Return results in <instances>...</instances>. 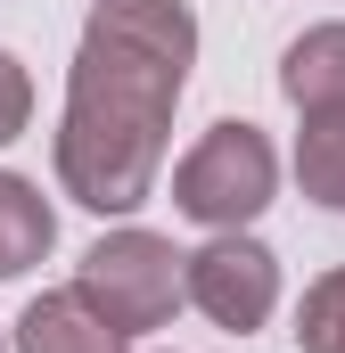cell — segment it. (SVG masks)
I'll list each match as a JSON object with an SVG mask.
<instances>
[{
    "mask_svg": "<svg viewBox=\"0 0 345 353\" xmlns=\"http://www.w3.org/2000/svg\"><path fill=\"white\" fill-rule=\"evenodd\" d=\"M197 66L189 0H90L58 115V189L90 214H132L165 173V132Z\"/></svg>",
    "mask_w": 345,
    "mask_h": 353,
    "instance_id": "1",
    "label": "cell"
},
{
    "mask_svg": "<svg viewBox=\"0 0 345 353\" xmlns=\"http://www.w3.org/2000/svg\"><path fill=\"white\" fill-rule=\"evenodd\" d=\"M75 288L124 337H148V329H165L189 304V255H172V239H157V230H107L83 255Z\"/></svg>",
    "mask_w": 345,
    "mask_h": 353,
    "instance_id": "2",
    "label": "cell"
},
{
    "mask_svg": "<svg viewBox=\"0 0 345 353\" xmlns=\"http://www.w3.org/2000/svg\"><path fill=\"white\" fill-rule=\"evenodd\" d=\"M271 189H279V157H271V140H263L255 123H239V115L214 123L172 165V205L189 222H206V230H247L271 205Z\"/></svg>",
    "mask_w": 345,
    "mask_h": 353,
    "instance_id": "3",
    "label": "cell"
},
{
    "mask_svg": "<svg viewBox=\"0 0 345 353\" xmlns=\"http://www.w3.org/2000/svg\"><path fill=\"white\" fill-rule=\"evenodd\" d=\"M189 304L214 321V329H230V337H247L271 321V304H279V255L247 239V230H214L197 255H189Z\"/></svg>",
    "mask_w": 345,
    "mask_h": 353,
    "instance_id": "4",
    "label": "cell"
},
{
    "mask_svg": "<svg viewBox=\"0 0 345 353\" xmlns=\"http://www.w3.org/2000/svg\"><path fill=\"white\" fill-rule=\"evenodd\" d=\"M17 353H132V337L90 304L83 288H50L25 304L17 321Z\"/></svg>",
    "mask_w": 345,
    "mask_h": 353,
    "instance_id": "5",
    "label": "cell"
},
{
    "mask_svg": "<svg viewBox=\"0 0 345 353\" xmlns=\"http://www.w3.org/2000/svg\"><path fill=\"white\" fill-rule=\"evenodd\" d=\"M279 90L313 115V107H345V25H304L279 58Z\"/></svg>",
    "mask_w": 345,
    "mask_h": 353,
    "instance_id": "6",
    "label": "cell"
},
{
    "mask_svg": "<svg viewBox=\"0 0 345 353\" xmlns=\"http://www.w3.org/2000/svg\"><path fill=\"white\" fill-rule=\"evenodd\" d=\"M58 247V214L25 173H0V279H25Z\"/></svg>",
    "mask_w": 345,
    "mask_h": 353,
    "instance_id": "7",
    "label": "cell"
},
{
    "mask_svg": "<svg viewBox=\"0 0 345 353\" xmlns=\"http://www.w3.org/2000/svg\"><path fill=\"white\" fill-rule=\"evenodd\" d=\"M296 181L313 205L345 214V107H313L296 132Z\"/></svg>",
    "mask_w": 345,
    "mask_h": 353,
    "instance_id": "8",
    "label": "cell"
},
{
    "mask_svg": "<svg viewBox=\"0 0 345 353\" xmlns=\"http://www.w3.org/2000/svg\"><path fill=\"white\" fill-rule=\"evenodd\" d=\"M296 345L304 353H345V263L321 271L296 304Z\"/></svg>",
    "mask_w": 345,
    "mask_h": 353,
    "instance_id": "9",
    "label": "cell"
},
{
    "mask_svg": "<svg viewBox=\"0 0 345 353\" xmlns=\"http://www.w3.org/2000/svg\"><path fill=\"white\" fill-rule=\"evenodd\" d=\"M25 123H33V83H25V66L0 50V148H8Z\"/></svg>",
    "mask_w": 345,
    "mask_h": 353,
    "instance_id": "10",
    "label": "cell"
}]
</instances>
